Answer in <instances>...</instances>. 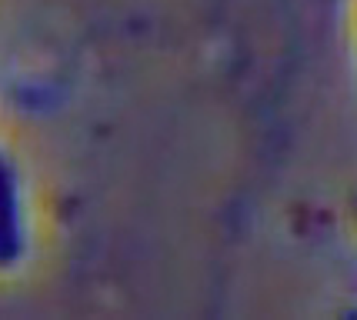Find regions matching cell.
Segmentation results:
<instances>
[{"label": "cell", "mask_w": 357, "mask_h": 320, "mask_svg": "<svg viewBox=\"0 0 357 320\" xmlns=\"http://www.w3.org/2000/svg\"><path fill=\"white\" fill-rule=\"evenodd\" d=\"M27 250V220H24V194L14 160L0 147V271L20 264Z\"/></svg>", "instance_id": "6da1fadb"}, {"label": "cell", "mask_w": 357, "mask_h": 320, "mask_svg": "<svg viewBox=\"0 0 357 320\" xmlns=\"http://www.w3.org/2000/svg\"><path fill=\"white\" fill-rule=\"evenodd\" d=\"M354 217H357V200H354Z\"/></svg>", "instance_id": "7a4b0ae2"}]
</instances>
